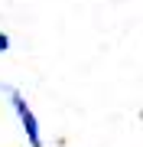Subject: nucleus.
<instances>
[{"instance_id":"obj_1","label":"nucleus","mask_w":143,"mask_h":147,"mask_svg":"<svg viewBox=\"0 0 143 147\" xmlns=\"http://www.w3.org/2000/svg\"><path fill=\"white\" fill-rule=\"evenodd\" d=\"M10 98H13V108H16V115H20V121H23V131H26L29 147H43V137H39V124H36V115H33V108L23 101V95H20V92H10Z\"/></svg>"},{"instance_id":"obj_2","label":"nucleus","mask_w":143,"mask_h":147,"mask_svg":"<svg viewBox=\"0 0 143 147\" xmlns=\"http://www.w3.org/2000/svg\"><path fill=\"white\" fill-rule=\"evenodd\" d=\"M7 49H10V39H7L3 33H0V53H7Z\"/></svg>"}]
</instances>
